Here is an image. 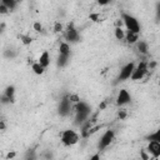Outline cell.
Returning a JSON list of instances; mask_svg holds the SVG:
<instances>
[{
  "mask_svg": "<svg viewBox=\"0 0 160 160\" xmlns=\"http://www.w3.org/2000/svg\"><path fill=\"white\" fill-rule=\"evenodd\" d=\"M74 112H75V124L76 125H81L82 122H85L91 112V108L89 106L88 102L85 101H80L76 105H74Z\"/></svg>",
  "mask_w": 160,
  "mask_h": 160,
  "instance_id": "6da1fadb",
  "label": "cell"
},
{
  "mask_svg": "<svg viewBox=\"0 0 160 160\" xmlns=\"http://www.w3.org/2000/svg\"><path fill=\"white\" fill-rule=\"evenodd\" d=\"M79 140H80V135L72 129H66L60 134V141L65 146H74L75 144L79 142Z\"/></svg>",
  "mask_w": 160,
  "mask_h": 160,
  "instance_id": "7a4b0ae2",
  "label": "cell"
},
{
  "mask_svg": "<svg viewBox=\"0 0 160 160\" xmlns=\"http://www.w3.org/2000/svg\"><path fill=\"white\" fill-rule=\"evenodd\" d=\"M121 21L124 22V25H125V28H126L128 31H132V32H136V34L140 32V22L131 14L122 12L121 14Z\"/></svg>",
  "mask_w": 160,
  "mask_h": 160,
  "instance_id": "3957f363",
  "label": "cell"
},
{
  "mask_svg": "<svg viewBox=\"0 0 160 160\" xmlns=\"http://www.w3.org/2000/svg\"><path fill=\"white\" fill-rule=\"evenodd\" d=\"M71 110H74V104L71 102L69 95H65L60 102H59V106H58V112L60 116H68L71 114Z\"/></svg>",
  "mask_w": 160,
  "mask_h": 160,
  "instance_id": "277c9868",
  "label": "cell"
},
{
  "mask_svg": "<svg viewBox=\"0 0 160 160\" xmlns=\"http://www.w3.org/2000/svg\"><path fill=\"white\" fill-rule=\"evenodd\" d=\"M149 71V65L146 61H140L138 65H135V69H134V72L131 75V80L134 81H139L141 79L145 78V75L148 74Z\"/></svg>",
  "mask_w": 160,
  "mask_h": 160,
  "instance_id": "5b68a950",
  "label": "cell"
},
{
  "mask_svg": "<svg viewBox=\"0 0 160 160\" xmlns=\"http://www.w3.org/2000/svg\"><path fill=\"white\" fill-rule=\"evenodd\" d=\"M134 69H135V64H134L132 61L125 64V65L120 69L118 80H119V81H125V80H128V79H131V75H132V72H134Z\"/></svg>",
  "mask_w": 160,
  "mask_h": 160,
  "instance_id": "8992f818",
  "label": "cell"
},
{
  "mask_svg": "<svg viewBox=\"0 0 160 160\" xmlns=\"http://www.w3.org/2000/svg\"><path fill=\"white\" fill-rule=\"evenodd\" d=\"M114 138H115V132H114V130H111V129L106 130V131L101 135V138H100V140H99V144H98L99 150H104L105 148H108V146L112 142Z\"/></svg>",
  "mask_w": 160,
  "mask_h": 160,
  "instance_id": "52a82bcc",
  "label": "cell"
},
{
  "mask_svg": "<svg viewBox=\"0 0 160 160\" xmlns=\"http://www.w3.org/2000/svg\"><path fill=\"white\" fill-rule=\"evenodd\" d=\"M65 39H66V42H78L79 39H80V35H79V31L78 29L70 24L65 31Z\"/></svg>",
  "mask_w": 160,
  "mask_h": 160,
  "instance_id": "ba28073f",
  "label": "cell"
},
{
  "mask_svg": "<svg viewBox=\"0 0 160 160\" xmlns=\"http://www.w3.org/2000/svg\"><path fill=\"white\" fill-rule=\"evenodd\" d=\"M130 101H131V95H130V92H129L126 89H120V91H119V94H118V96H116V105L120 106V108H122V106H125L126 104H129Z\"/></svg>",
  "mask_w": 160,
  "mask_h": 160,
  "instance_id": "9c48e42d",
  "label": "cell"
},
{
  "mask_svg": "<svg viewBox=\"0 0 160 160\" xmlns=\"http://www.w3.org/2000/svg\"><path fill=\"white\" fill-rule=\"evenodd\" d=\"M14 101H15V88L12 85H10L5 89L2 98H1V102L2 104H10Z\"/></svg>",
  "mask_w": 160,
  "mask_h": 160,
  "instance_id": "30bf717a",
  "label": "cell"
},
{
  "mask_svg": "<svg viewBox=\"0 0 160 160\" xmlns=\"http://www.w3.org/2000/svg\"><path fill=\"white\" fill-rule=\"evenodd\" d=\"M146 150H148V152H149L152 158H160V142L149 141Z\"/></svg>",
  "mask_w": 160,
  "mask_h": 160,
  "instance_id": "8fae6325",
  "label": "cell"
},
{
  "mask_svg": "<svg viewBox=\"0 0 160 160\" xmlns=\"http://www.w3.org/2000/svg\"><path fill=\"white\" fill-rule=\"evenodd\" d=\"M38 62L41 64L45 69L50 65V54H49L48 50H44V51L40 54V56H39V59H38Z\"/></svg>",
  "mask_w": 160,
  "mask_h": 160,
  "instance_id": "7c38bea8",
  "label": "cell"
},
{
  "mask_svg": "<svg viewBox=\"0 0 160 160\" xmlns=\"http://www.w3.org/2000/svg\"><path fill=\"white\" fill-rule=\"evenodd\" d=\"M125 41L128 44H138V41H139V34L126 30L125 31Z\"/></svg>",
  "mask_w": 160,
  "mask_h": 160,
  "instance_id": "4fadbf2b",
  "label": "cell"
},
{
  "mask_svg": "<svg viewBox=\"0 0 160 160\" xmlns=\"http://www.w3.org/2000/svg\"><path fill=\"white\" fill-rule=\"evenodd\" d=\"M59 55L71 56V50H70V45H69V42L64 41V42L60 44V46H59Z\"/></svg>",
  "mask_w": 160,
  "mask_h": 160,
  "instance_id": "5bb4252c",
  "label": "cell"
},
{
  "mask_svg": "<svg viewBox=\"0 0 160 160\" xmlns=\"http://www.w3.org/2000/svg\"><path fill=\"white\" fill-rule=\"evenodd\" d=\"M136 48H138V51H139L140 54H144V55H146L148 51H149V45H148V42H146V41H142V40H139V41H138Z\"/></svg>",
  "mask_w": 160,
  "mask_h": 160,
  "instance_id": "9a60e30c",
  "label": "cell"
},
{
  "mask_svg": "<svg viewBox=\"0 0 160 160\" xmlns=\"http://www.w3.org/2000/svg\"><path fill=\"white\" fill-rule=\"evenodd\" d=\"M146 139H148V141H155V142H160V128H158L154 132H151V134H149L148 136H146Z\"/></svg>",
  "mask_w": 160,
  "mask_h": 160,
  "instance_id": "2e32d148",
  "label": "cell"
},
{
  "mask_svg": "<svg viewBox=\"0 0 160 160\" xmlns=\"http://www.w3.org/2000/svg\"><path fill=\"white\" fill-rule=\"evenodd\" d=\"M31 69H32V71H34L36 75H42V74L45 72V70H46V69H45L41 64H39L38 61H36V62H34V64L31 65Z\"/></svg>",
  "mask_w": 160,
  "mask_h": 160,
  "instance_id": "e0dca14e",
  "label": "cell"
},
{
  "mask_svg": "<svg viewBox=\"0 0 160 160\" xmlns=\"http://www.w3.org/2000/svg\"><path fill=\"white\" fill-rule=\"evenodd\" d=\"M69 59H70V56L59 55V56H58V61H56L58 66H59V68H64V66H66V65H68V62H69Z\"/></svg>",
  "mask_w": 160,
  "mask_h": 160,
  "instance_id": "ac0fdd59",
  "label": "cell"
},
{
  "mask_svg": "<svg viewBox=\"0 0 160 160\" xmlns=\"http://www.w3.org/2000/svg\"><path fill=\"white\" fill-rule=\"evenodd\" d=\"M24 160H38L36 151L34 149H29L24 155Z\"/></svg>",
  "mask_w": 160,
  "mask_h": 160,
  "instance_id": "d6986e66",
  "label": "cell"
},
{
  "mask_svg": "<svg viewBox=\"0 0 160 160\" xmlns=\"http://www.w3.org/2000/svg\"><path fill=\"white\" fill-rule=\"evenodd\" d=\"M115 38L118 40H125V31L120 26H116L115 28Z\"/></svg>",
  "mask_w": 160,
  "mask_h": 160,
  "instance_id": "ffe728a7",
  "label": "cell"
},
{
  "mask_svg": "<svg viewBox=\"0 0 160 160\" xmlns=\"http://www.w3.org/2000/svg\"><path fill=\"white\" fill-rule=\"evenodd\" d=\"M1 2H2L8 9H9V11H10V10H14V9H15V6H16V4H18L15 0H2Z\"/></svg>",
  "mask_w": 160,
  "mask_h": 160,
  "instance_id": "44dd1931",
  "label": "cell"
},
{
  "mask_svg": "<svg viewBox=\"0 0 160 160\" xmlns=\"http://www.w3.org/2000/svg\"><path fill=\"white\" fill-rule=\"evenodd\" d=\"M19 38H20V40H21V42H22L24 45H29V44L32 42V38H31L30 35H24V34H21Z\"/></svg>",
  "mask_w": 160,
  "mask_h": 160,
  "instance_id": "7402d4cb",
  "label": "cell"
},
{
  "mask_svg": "<svg viewBox=\"0 0 160 160\" xmlns=\"http://www.w3.org/2000/svg\"><path fill=\"white\" fill-rule=\"evenodd\" d=\"M69 98H70V100H71V102L74 104V105H76L78 102H80L81 100H80V98H79V95H76V94H70L69 95Z\"/></svg>",
  "mask_w": 160,
  "mask_h": 160,
  "instance_id": "603a6c76",
  "label": "cell"
},
{
  "mask_svg": "<svg viewBox=\"0 0 160 160\" xmlns=\"http://www.w3.org/2000/svg\"><path fill=\"white\" fill-rule=\"evenodd\" d=\"M32 28H34V30L36 31V32H42V25L39 22V21H36V22H34V25H32Z\"/></svg>",
  "mask_w": 160,
  "mask_h": 160,
  "instance_id": "cb8c5ba5",
  "label": "cell"
},
{
  "mask_svg": "<svg viewBox=\"0 0 160 160\" xmlns=\"http://www.w3.org/2000/svg\"><path fill=\"white\" fill-rule=\"evenodd\" d=\"M118 115H119L120 119H125V116H126V110H125V109H120L119 112H118Z\"/></svg>",
  "mask_w": 160,
  "mask_h": 160,
  "instance_id": "d4e9b609",
  "label": "cell"
},
{
  "mask_svg": "<svg viewBox=\"0 0 160 160\" xmlns=\"http://www.w3.org/2000/svg\"><path fill=\"white\" fill-rule=\"evenodd\" d=\"M8 11H9V9H8L2 2H0V12H1V14H6Z\"/></svg>",
  "mask_w": 160,
  "mask_h": 160,
  "instance_id": "484cf974",
  "label": "cell"
},
{
  "mask_svg": "<svg viewBox=\"0 0 160 160\" xmlns=\"http://www.w3.org/2000/svg\"><path fill=\"white\" fill-rule=\"evenodd\" d=\"M90 19H91L92 21H100L101 18H100L99 14H91V15H90Z\"/></svg>",
  "mask_w": 160,
  "mask_h": 160,
  "instance_id": "4316f807",
  "label": "cell"
},
{
  "mask_svg": "<svg viewBox=\"0 0 160 160\" xmlns=\"http://www.w3.org/2000/svg\"><path fill=\"white\" fill-rule=\"evenodd\" d=\"M61 30H62V25H61L60 22H55L54 31H55V32H59V31H61Z\"/></svg>",
  "mask_w": 160,
  "mask_h": 160,
  "instance_id": "83f0119b",
  "label": "cell"
},
{
  "mask_svg": "<svg viewBox=\"0 0 160 160\" xmlns=\"http://www.w3.org/2000/svg\"><path fill=\"white\" fill-rule=\"evenodd\" d=\"M156 18L160 20V2L156 4Z\"/></svg>",
  "mask_w": 160,
  "mask_h": 160,
  "instance_id": "f1b7e54d",
  "label": "cell"
},
{
  "mask_svg": "<svg viewBox=\"0 0 160 160\" xmlns=\"http://www.w3.org/2000/svg\"><path fill=\"white\" fill-rule=\"evenodd\" d=\"M89 160H100V154H94Z\"/></svg>",
  "mask_w": 160,
  "mask_h": 160,
  "instance_id": "f546056e",
  "label": "cell"
},
{
  "mask_svg": "<svg viewBox=\"0 0 160 160\" xmlns=\"http://www.w3.org/2000/svg\"><path fill=\"white\" fill-rule=\"evenodd\" d=\"M0 128H1V130H5V124H4V121H1V124H0Z\"/></svg>",
  "mask_w": 160,
  "mask_h": 160,
  "instance_id": "4dcf8cb0",
  "label": "cell"
},
{
  "mask_svg": "<svg viewBox=\"0 0 160 160\" xmlns=\"http://www.w3.org/2000/svg\"><path fill=\"white\" fill-rule=\"evenodd\" d=\"M159 84H160V82H159Z\"/></svg>",
  "mask_w": 160,
  "mask_h": 160,
  "instance_id": "1f68e13d",
  "label": "cell"
}]
</instances>
